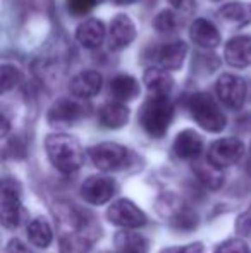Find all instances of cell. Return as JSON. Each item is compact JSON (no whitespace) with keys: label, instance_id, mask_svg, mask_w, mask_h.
<instances>
[{"label":"cell","instance_id":"1","mask_svg":"<svg viewBox=\"0 0 251 253\" xmlns=\"http://www.w3.org/2000/svg\"><path fill=\"white\" fill-rule=\"evenodd\" d=\"M47 155L50 159L52 166L64 174H72L83 166V148H81L77 138L71 134H50L45 140Z\"/></svg>","mask_w":251,"mask_h":253},{"label":"cell","instance_id":"10","mask_svg":"<svg viewBox=\"0 0 251 253\" xmlns=\"http://www.w3.org/2000/svg\"><path fill=\"white\" fill-rule=\"evenodd\" d=\"M115 195V181L108 176H91L81 186V197L91 205H104Z\"/></svg>","mask_w":251,"mask_h":253},{"label":"cell","instance_id":"14","mask_svg":"<svg viewBox=\"0 0 251 253\" xmlns=\"http://www.w3.org/2000/svg\"><path fill=\"white\" fill-rule=\"evenodd\" d=\"M189 38L194 45H198L201 48H208V50L217 48L222 40L215 24L210 23L208 19H203V17L193 21V24L189 28Z\"/></svg>","mask_w":251,"mask_h":253},{"label":"cell","instance_id":"12","mask_svg":"<svg viewBox=\"0 0 251 253\" xmlns=\"http://www.w3.org/2000/svg\"><path fill=\"white\" fill-rule=\"evenodd\" d=\"M84 116V107L76 100H69V98H62V100L55 102L48 110V123L52 126H71L76 121H79Z\"/></svg>","mask_w":251,"mask_h":253},{"label":"cell","instance_id":"5","mask_svg":"<svg viewBox=\"0 0 251 253\" xmlns=\"http://www.w3.org/2000/svg\"><path fill=\"white\" fill-rule=\"evenodd\" d=\"M107 219L112 224L121 227H127V229H136L146 224V215L144 212L136 207L131 200L122 198V200L114 202L107 209Z\"/></svg>","mask_w":251,"mask_h":253},{"label":"cell","instance_id":"15","mask_svg":"<svg viewBox=\"0 0 251 253\" xmlns=\"http://www.w3.org/2000/svg\"><path fill=\"white\" fill-rule=\"evenodd\" d=\"M105 35H107V30H105V24L102 23L100 19H86L77 26L76 30V40L81 47L84 48H98L105 40Z\"/></svg>","mask_w":251,"mask_h":253},{"label":"cell","instance_id":"17","mask_svg":"<svg viewBox=\"0 0 251 253\" xmlns=\"http://www.w3.org/2000/svg\"><path fill=\"white\" fill-rule=\"evenodd\" d=\"M203 150V141L200 134L193 129H184L176 136L174 153L182 160H194Z\"/></svg>","mask_w":251,"mask_h":253},{"label":"cell","instance_id":"13","mask_svg":"<svg viewBox=\"0 0 251 253\" xmlns=\"http://www.w3.org/2000/svg\"><path fill=\"white\" fill-rule=\"evenodd\" d=\"M225 62L231 67H248L251 66V37L238 35L225 43L224 48Z\"/></svg>","mask_w":251,"mask_h":253},{"label":"cell","instance_id":"34","mask_svg":"<svg viewBox=\"0 0 251 253\" xmlns=\"http://www.w3.org/2000/svg\"><path fill=\"white\" fill-rule=\"evenodd\" d=\"M112 2L117 3V5H129V3H134L138 0H112Z\"/></svg>","mask_w":251,"mask_h":253},{"label":"cell","instance_id":"7","mask_svg":"<svg viewBox=\"0 0 251 253\" xmlns=\"http://www.w3.org/2000/svg\"><path fill=\"white\" fill-rule=\"evenodd\" d=\"M245 155V145L238 138H220L208 148V159L220 169L238 164Z\"/></svg>","mask_w":251,"mask_h":253},{"label":"cell","instance_id":"11","mask_svg":"<svg viewBox=\"0 0 251 253\" xmlns=\"http://www.w3.org/2000/svg\"><path fill=\"white\" fill-rule=\"evenodd\" d=\"M134 38H136L134 23L126 14H117L112 19L110 28H108V47H110V50L119 52L122 48L129 47Z\"/></svg>","mask_w":251,"mask_h":253},{"label":"cell","instance_id":"27","mask_svg":"<svg viewBox=\"0 0 251 253\" xmlns=\"http://www.w3.org/2000/svg\"><path fill=\"white\" fill-rule=\"evenodd\" d=\"M0 78H2V91L7 93L9 90H12L14 86L19 84V81L23 80V73L14 64H2Z\"/></svg>","mask_w":251,"mask_h":253},{"label":"cell","instance_id":"21","mask_svg":"<svg viewBox=\"0 0 251 253\" xmlns=\"http://www.w3.org/2000/svg\"><path fill=\"white\" fill-rule=\"evenodd\" d=\"M194 174H196V179L201 183V186L212 191L218 190L224 184V174H222L220 167L215 166L210 159L200 160L194 164Z\"/></svg>","mask_w":251,"mask_h":253},{"label":"cell","instance_id":"30","mask_svg":"<svg viewBox=\"0 0 251 253\" xmlns=\"http://www.w3.org/2000/svg\"><path fill=\"white\" fill-rule=\"evenodd\" d=\"M236 231L241 236H251V205L236 220Z\"/></svg>","mask_w":251,"mask_h":253},{"label":"cell","instance_id":"28","mask_svg":"<svg viewBox=\"0 0 251 253\" xmlns=\"http://www.w3.org/2000/svg\"><path fill=\"white\" fill-rule=\"evenodd\" d=\"M178 26V14L174 10H162L157 17H155V28L160 33H167V31H174Z\"/></svg>","mask_w":251,"mask_h":253},{"label":"cell","instance_id":"31","mask_svg":"<svg viewBox=\"0 0 251 253\" xmlns=\"http://www.w3.org/2000/svg\"><path fill=\"white\" fill-rule=\"evenodd\" d=\"M171 5L174 7V10L178 14H182V16H189L191 12H194V0H169Z\"/></svg>","mask_w":251,"mask_h":253},{"label":"cell","instance_id":"8","mask_svg":"<svg viewBox=\"0 0 251 253\" xmlns=\"http://www.w3.org/2000/svg\"><path fill=\"white\" fill-rule=\"evenodd\" d=\"M215 90L220 102L229 109H241L246 100V83L234 74H222L217 80Z\"/></svg>","mask_w":251,"mask_h":253},{"label":"cell","instance_id":"22","mask_svg":"<svg viewBox=\"0 0 251 253\" xmlns=\"http://www.w3.org/2000/svg\"><path fill=\"white\" fill-rule=\"evenodd\" d=\"M115 252L117 253H146L148 241L144 236L134 231H119L114 238Z\"/></svg>","mask_w":251,"mask_h":253},{"label":"cell","instance_id":"29","mask_svg":"<svg viewBox=\"0 0 251 253\" xmlns=\"http://www.w3.org/2000/svg\"><path fill=\"white\" fill-rule=\"evenodd\" d=\"M215 253H250V248L241 240H229L218 245L215 248Z\"/></svg>","mask_w":251,"mask_h":253},{"label":"cell","instance_id":"26","mask_svg":"<svg viewBox=\"0 0 251 253\" xmlns=\"http://www.w3.org/2000/svg\"><path fill=\"white\" fill-rule=\"evenodd\" d=\"M218 14L222 16V19L229 21V23L246 24V23H250V19H251V7L245 5V3L234 2V3L224 5L218 10Z\"/></svg>","mask_w":251,"mask_h":253},{"label":"cell","instance_id":"33","mask_svg":"<svg viewBox=\"0 0 251 253\" xmlns=\"http://www.w3.org/2000/svg\"><path fill=\"white\" fill-rule=\"evenodd\" d=\"M7 253H33L21 240H10L7 245Z\"/></svg>","mask_w":251,"mask_h":253},{"label":"cell","instance_id":"3","mask_svg":"<svg viewBox=\"0 0 251 253\" xmlns=\"http://www.w3.org/2000/svg\"><path fill=\"white\" fill-rule=\"evenodd\" d=\"M188 109L193 119L198 123V126H201L205 131L220 133L225 127L227 119H225L224 112L220 110L218 103L215 102V98H212L208 93L191 95L188 100Z\"/></svg>","mask_w":251,"mask_h":253},{"label":"cell","instance_id":"35","mask_svg":"<svg viewBox=\"0 0 251 253\" xmlns=\"http://www.w3.org/2000/svg\"><path fill=\"white\" fill-rule=\"evenodd\" d=\"M102 253H112V252H102ZM115 253H117V252H115Z\"/></svg>","mask_w":251,"mask_h":253},{"label":"cell","instance_id":"19","mask_svg":"<svg viewBox=\"0 0 251 253\" xmlns=\"http://www.w3.org/2000/svg\"><path fill=\"white\" fill-rule=\"evenodd\" d=\"M186 53H188V45L184 42H171V43L164 45V47L158 50L157 60L160 64V67L167 71H176L184 64Z\"/></svg>","mask_w":251,"mask_h":253},{"label":"cell","instance_id":"32","mask_svg":"<svg viewBox=\"0 0 251 253\" xmlns=\"http://www.w3.org/2000/svg\"><path fill=\"white\" fill-rule=\"evenodd\" d=\"M162 253H203V245L201 243H191L188 247H174V248H167Z\"/></svg>","mask_w":251,"mask_h":253},{"label":"cell","instance_id":"36","mask_svg":"<svg viewBox=\"0 0 251 253\" xmlns=\"http://www.w3.org/2000/svg\"><path fill=\"white\" fill-rule=\"evenodd\" d=\"M250 153H251V143H250Z\"/></svg>","mask_w":251,"mask_h":253},{"label":"cell","instance_id":"6","mask_svg":"<svg viewBox=\"0 0 251 253\" xmlns=\"http://www.w3.org/2000/svg\"><path fill=\"white\" fill-rule=\"evenodd\" d=\"M2 224L7 229H12L21 219V191L19 184L14 179H3L2 183V203H0Z\"/></svg>","mask_w":251,"mask_h":253},{"label":"cell","instance_id":"23","mask_svg":"<svg viewBox=\"0 0 251 253\" xmlns=\"http://www.w3.org/2000/svg\"><path fill=\"white\" fill-rule=\"evenodd\" d=\"M110 93L115 100L129 102L140 95V84L129 74H119L110 81Z\"/></svg>","mask_w":251,"mask_h":253},{"label":"cell","instance_id":"4","mask_svg":"<svg viewBox=\"0 0 251 253\" xmlns=\"http://www.w3.org/2000/svg\"><path fill=\"white\" fill-rule=\"evenodd\" d=\"M155 209L164 219L171 222L172 227L179 231H193L198 226V215L189 209L181 198L172 193H165L155 203Z\"/></svg>","mask_w":251,"mask_h":253},{"label":"cell","instance_id":"25","mask_svg":"<svg viewBox=\"0 0 251 253\" xmlns=\"http://www.w3.org/2000/svg\"><path fill=\"white\" fill-rule=\"evenodd\" d=\"M91 248V240L83 233L64 234L59 243L61 253H88Z\"/></svg>","mask_w":251,"mask_h":253},{"label":"cell","instance_id":"24","mask_svg":"<svg viewBox=\"0 0 251 253\" xmlns=\"http://www.w3.org/2000/svg\"><path fill=\"white\" fill-rule=\"evenodd\" d=\"M28 238H30L31 243L36 245V247H40V248L50 247L52 238H54L50 224H48L45 219L31 220L30 226H28Z\"/></svg>","mask_w":251,"mask_h":253},{"label":"cell","instance_id":"20","mask_svg":"<svg viewBox=\"0 0 251 253\" xmlns=\"http://www.w3.org/2000/svg\"><path fill=\"white\" fill-rule=\"evenodd\" d=\"M143 81L150 95H169L174 86V80L164 67H148L144 71Z\"/></svg>","mask_w":251,"mask_h":253},{"label":"cell","instance_id":"18","mask_svg":"<svg viewBox=\"0 0 251 253\" xmlns=\"http://www.w3.org/2000/svg\"><path fill=\"white\" fill-rule=\"evenodd\" d=\"M98 121L102 126L119 129V127L126 126L129 121V109L124 105V102L119 100L104 103L98 110Z\"/></svg>","mask_w":251,"mask_h":253},{"label":"cell","instance_id":"9","mask_svg":"<svg viewBox=\"0 0 251 253\" xmlns=\"http://www.w3.org/2000/svg\"><path fill=\"white\" fill-rule=\"evenodd\" d=\"M90 157L93 160L95 167L100 170H115L122 167L127 160V150L119 143H100L90 148Z\"/></svg>","mask_w":251,"mask_h":253},{"label":"cell","instance_id":"16","mask_svg":"<svg viewBox=\"0 0 251 253\" xmlns=\"http://www.w3.org/2000/svg\"><path fill=\"white\" fill-rule=\"evenodd\" d=\"M102 81L104 80H102V74L98 71L88 69L72 78L69 90L77 98H90L95 97L102 90Z\"/></svg>","mask_w":251,"mask_h":253},{"label":"cell","instance_id":"2","mask_svg":"<svg viewBox=\"0 0 251 253\" xmlns=\"http://www.w3.org/2000/svg\"><path fill=\"white\" fill-rule=\"evenodd\" d=\"M172 119H174V105L169 95H150V98L141 105L140 123L151 138L164 136Z\"/></svg>","mask_w":251,"mask_h":253}]
</instances>
